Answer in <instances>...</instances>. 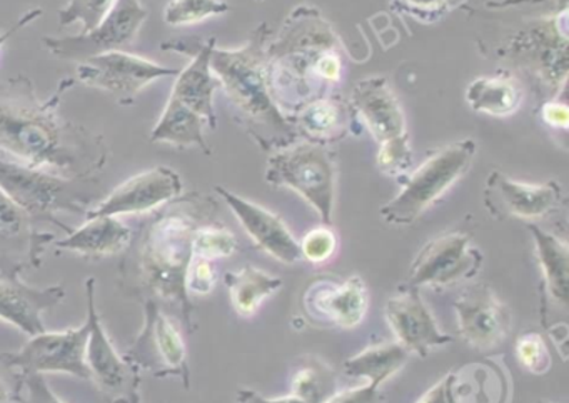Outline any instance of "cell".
<instances>
[{
  "label": "cell",
  "mask_w": 569,
  "mask_h": 403,
  "mask_svg": "<svg viewBox=\"0 0 569 403\" xmlns=\"http://www.w3.org/2000/svg\"><path fill=\"white\" fill-rule=\"evenodd\" d=\"M74 85V77L61 80L58 92L41 100L29 77L0 83V152L66 179L89 180L102 172L108 143L59 113L62 95Z\"/></svg>",
  "instance_id": "obj_1"
},
{
  "label": "cell",
  "mask_w": 569,
  "mask_h": 403,
  "mask_svg": "<svg viewBox=\"0 0 569 403\" xmlns=\"http://www.w3.org/2000/svg\"><path fill=\"white\" fill-rule=\"evenodd\" d=\"M271 29L259 23L251 39L239 49H218L211 53V69L224 90L234 119L266 152H274L298 140L292 120L286 119L272 95L269 82L268 46Z\"/></svg>",
  "instance_id": "obj_2"
},
{
  "label": "cell",
  "mask_w": 569,
  "mask_h": 403,
  "mask_svg": "<svg viewBox=\"0 0 569 403\" xmlns=\"http://www.w3.org/2000/svg\"><path fill=\"white\" fill-rule=\"evenodd\" d=\"M178 200V199H176ZM168 203L152 220L139 252V283L151 293L181 309L186 325H192V303L186 289V273L192 260V240L201 223L206 203L192 199Z\"/></svg>",
  "instance_id": "obj_3"
},
{
  "label": "cell",
  "mask_w": 569,
  "mask_h": 403,
  "mask_svg": "<svg viewBox=\"0 0 569 403\" xmlns=\"http://www.w3.org/2000/svg\"><path fill=\"white\" fill-rule=\"evenodd\" d=\"M331 26L315 7H298L286 20L274 42H269V82L281 107L301 109L321 99L326 85L316 72L319 59L336 50Z\"/></svg>",
  "instance_id": "obj_4"
},
{
  "label": "cell",
  "mask_w": 569,
  "mask_h": 403,
  "mask_svg": "<svg viewBox=\"0 0 569 403\" xmlns=\"http://www.w3.org/2000/svg\"><path fill=\"white\" fill-rule=\"evenodd\" d=\"M475 140L449 143L432 152L415 172L402 182L401 192L379 210L389 225H411L429 206L435 205L462 175L475 160Z\"/></svg>",
  "instance_id": "obj_5"
},
{
  "label": "cell",
  "mask_w": 569,
  "mask_h": 403,
  "mask_svg": "<svg viewBox=\"0 0 569 403\" xmlns=\"http://www.w3.org/2000/svg\"><path fill=\"white\" fill-rule=\"evenodd\" d=\"M82 182L86 180L66 179L0 152V190L34 222H51L71 232L69 226L59 222L58 213H86L89 195L82 193Z\"/></svg>",
  "instance_id": "obj_6"
},
{
  "label": "cell",
  "mask_w": 569,
  "mask_h": 403,
  "mask_svg": "<svg viewBox=\"0 0 569 403\" xmlns=\"http://www.w3.org/2000/svg\"><path fill=\"white\" fill-rule=\"evenodd\" d=\"M266 182L295 190L331 225L335 213L336 162L328 147L296 140L274 150L266 163Z\"/></svg>",
  "instance_id": "obj_7"
},
{
  "label": "cell",
  "mask_w": 569,
  "mask_h": 403,
  "mask_svg": "<svg viewBox=\"0 0 569 403\" xmlns=\"http://www.w3.org/2000/svg\"><path fill=\"white\" fill-rule=\"evenodd\" d=\"M351 107L379 143V170L391 177L408 172L412 163L408 127L401 103L388 79L368 77L359 80L352 89Z\"/></svg>",
  "instance_id": "obj_8"
},
{
  "label": "cell",
  "mask_w": 569,
  "mask_h": 403,
  "mask_svg": "<svg viewBox=\"0 0 569 403\" xmlns=\"http://www.w3.org/2000/svg\"><path fill=\"white\" fill-rule=\"evenodd\" d=\"M88 295L89 339L86 362L92 382L98 385L108 403H142L139 369L116 350L102 326L96 306V279L86 282Z\"/></svg>",
  "instance_id": "obj_9"
},
{
  "label": "cell",
  "mask_w": 569,
  "mask_h": 403,
  "mask_svg": "<svg viewBox=\"0 0 569 403\" xmlns=\"http://www.w3.org/2000/svg\"><path fill=\"white\" fill-rule=\"evenodd\" d=\"M124 356L132 365L148 370L158 379L178 376L189 389L188 346L158 300L146 299L144 325Z\"/></svg>",
  "instance_id": "obj_10"
},
{
  "label": "cell",
  "mask_w": 569,
  "mask_h": 403,
  "mask_svg": "<svg viewBox=\"0 0 569 403\" xmlns=\"http://www.w3.org/2000/svg\"><path fill=\"white\" fill-rule=\"evenodd\" d=\"M178 73V69L159 66L158 62L124 50H114L79 62L74 80L82 85L111 93L121 105H131L149 83Z\"/></svg>",
  "instance_id": "obj_11"
},
{
  "label": "cell",
  "mask_w": 569,
  "mask_h": 403,
  "mask_svg": "<svg viewBox=\"0 0 569 403\" xmlns=\"http://www.w3.org/2000/svg\"><path fill=\"white\" fill-rule=\"evenodd\" d=\"M148 17V7L141 0H118L109 16L91 32L71 37L48 36L44 37V46L58 59L79 63L131 46Z\"/></svg>",
  "instance_id": "obj_12"
},
{
  "label": "cell",
  "mask_w": 569,
  "mask_h": 403,
  "mask_svg": "<svg viewBox=\"0 0 569 403\" xmlns=\"http://www.w3.org/2000/svg\"><path fill=\"white\" fill-rule=\"evenodd\" d=\"M485 255L461 232L445 233L429 240L409 266L408 282L412 289L448 286L471 280L481 270Z\"/></svg>",
  "instance_id": "obj_13"
},
{
  "label": "cell",
  "mask_w": 569,
  "mask_h": 403,
  "mask_svg": "<svg viewBox=\"0 0 569 403\" xmlns=\"http://www.w3.org/2000/svg\"><path fill=\"white\" fill-rule=\"evenodd\" d=\"M88 339V323L79 329L44 332L32 336L19 352L4 353L0 359L24 373H69L76 379L91 380L86 362Z\"/></svg>",
  "instance_id": "obj_14"
},
{
  "label": "cell",
  "mask_w": 569,
  "mask_h": 403,
  "mask_svg": "<svg viewBox=\"0 0 569 403\" xmlns=\"http://www.w3.org/2000/svg\"><path fill=\"white\" fill-rule=\"evenodd\" d=\"M458 333L479 352L499 349L512 329V313L489 286L471 285L455 300Z\"/></svg>",
  "instance_id": "obj_15"
},
{
  "label": "cell",
  "mask_w": 569,
  "mask_h": 403,
  "mask_svg": "<svg viewBox=\"0 0 569 403\" xmlns=\"http://www.w3.org/2000/svg\"><path fill=\"white\" fill-rule=\"evenodd\" d=\"M54 233L41 232L34 220L0 190V272L8 280H21L24 270L41 266Z\"/></svg>",
  "instance_id": "obj_16"
},
{
  "label": "cell",
  "mask_w": 569,
  "mask_h": 403,
  "mask_svg": "<svg viewBox=\"0 0 569 403\" xmlns=\"http://www.w3.org/2000/svg\"><path fill=\"white\" fill-rule=\"evenodd\" d=\"M562 203L556 180L525 183L492 170L485 183V205L495 219L538 220L551 215Z\"/></svg>",
  "instance_id": "obj_17"
},
{
  "label": "cell",
  "mask_w": 569,
  "mask_h": 403,
  "mask_svg": "<svg viewBox=\"0 0 569 403\" xmlns=\"http://www.w3.org/2000/svg\"><path fill=\"white\" fill-rule=\"evenodd\" d=\"M302 306L319 325L355 329L368 312V286L359 275L346 280L318 276L305 290Z\"/></svg>",
  "instance_id": "obj_18"
},
{
  "label": "cell",
  "mask_w": 569,
  "mask_h": 403,
  "mask_svg": "<svg viewBox=\"0 0 569 403\" xmlns=\"http://www.w3.org/2000/svg\"><path fill=\"white\" fill-rule=\"evenodd\" d=\"M181 175L169 167H154L126 180L112 190L98 205L84 213L86 220L94 216H121L151 212L181 197Z\"/></svg>",
  "instance_id": "obj_19"
},
{
  "label": "cell",
  "mask_w": 569,
  "mask_h": 403,
  "mask_svg": "<svg viewBox=\"0 0 569 403\" xmlns=\"http://www.w3.org/2000/svg\"><path fill=\"white\" fill-rule=\"evenodd\" d=\"M385 315L398 343L421 359H426L432 349L452 342L451 336L439 330L435 316L419 295V289L399 286V292L386 302Z\"/></svg>",
  "instance_id": "obj_20"
},
{
  "label": "cell",
  "mask_w": 569,
  "mask_h": 403,
  "mask_svg": "<svg viewBox=\"0 0 569 403\" xmlns=\"http://www.w3.org/2000/svg\"><path fill=\"white\" fill-rule=\"evenodd\" d=\"M214 190L228 203L242 229L259 249L264 250L266 253L286 265H292L301 260L299 242L288 225L282 222L281 216L251 200L242 199L241 195L224 189V187L216 185Z\"/></svg>",
  "instance_id": "obj_21"
},
{
  "label": "cell",
  "mask_w": 569,
  "mask_h": 403,
  "mask_svg": "<svg viewBox=\"0 0 569 403\" xmlns=\"http://www.w3.org/2000/svg\"><path fill=\"white\" fill-rule=\"evenodd\" d=\"M66 299L62 285H26L21 280L0 279V320L18 326L26 335H41L46 332L42 313L56 309Z\"/></svg>",
  "instance_id": "obj_22"
},
{
  "label": "cell",
  "mask_w": 569,
  "mask_h": 403,
  "mask_svg": "<svg viewBox=\"0 0 569 403\" xmlns=\"http://www.w3.org/2000/svg\"><path fill=\"white\" fill-rule=\"evenodd\" d=\"M214 47L216 39L211 37L191 50L192 60L184 70H179L171 92V97L179 100L182 105L202 117L211 130L218 125L214 93L219 82L211 69V53Z\"/></svg>",
  "instance_id": "obj_23"
},
{
  "label": "cell",
  "mask_w": 569,
  "mask_h": 403,
  "mask_svg": "<svg viewBox=\"0 0 569 403\" xmlns=\"http://www.w3.org/2000/svg\"><path fill=\"white\" fill-rule=\"evenodd\" d=\"M528 230L535 239L536 256L541 269V310H545L549 303L566 310L569 292L568 243L535 223H529Z\"/></svg>",
  "instance_id": "obj_24"
},
{
  "label": "cell",
  "mask_w": 569,
  "mask_h": 403,
  "mask_svg": "<svg viewBox=\"0 0 569 403\" xmlns=\"http://www.w3.org/2000/svg\"><path fill=\"white\" fill-rule=\"evenodd\" d=\"M131 242V229L118 216H94L86 220L84 225L79 229L71 230L66 239L56 240L54 245L84 256L101 259L124 252Z\"/></svg>",
  "instance_id": "obj_25"
},
{
  "label": "cell",
  "mask_w": 569,
  "mask_h": 403,
  "mask_svg": "<svg viewBox=\"0 0 569 403\" xmlns=\"http://www.w3.org/2000/svg\"><path fill=\"white\" fill-rule=\"evenodd\" d=\"M352 115L355 110L348 112L338 100L321 97L305 103L292 123L302 139L328 147V143L339 142L348 135Z\"/></svg>",
  "instance_id": "obj_26"
},
{
  "label": "cell",
  "mask_w": 569,
  "mask_h": 403,
  "mask_svg": "<svg viewBox=\"0 0 569 403\" xmlns=\"http://www.w3.org/2000/svg\"><path fill=\"white\" fill-rule=\"evenodd\" d=\"M206 127L208 122L202 117L182 105L174 97H169L161 117L152 129L151 142L171 143L176 147H199L206 155H211L212 150L204 135Z\"/></svg>",
  "instance_id": "obj_27"
},
{
  "label": "cell",
  "mask_w": 569,
  "mask_h": 403,
  "mask_svg": "<svg viewBox=\"0 0 569 403\" xmlns=\"http://www.w3.org/2000/svg\"><path fill=\"white\" fill-rule=\"evenodd\" d=\"M449 395L451 403H505V376L488 363H469L451 372Z\"/></svg>",
  "instance_id": "obj_28"
},
{
  "label": "cell",
  "mask_w": 569,
  "mask_h": 403,
  "mask_svg": "<svg viewBox=\"0 0 569 403\" xmlns=\"http://www.w3.org/2000/svg\"><path fill=\"white\" fill-rule=\"evenodd\" d=\"M409 352L398 342L379 343L346 360L345 373L352 379H368V383L381 386L408 362Z\"/></svg>",
  "instance_id": "obj_29"
},
{
  "label": "cell",
  "mask_w": 569,
  "mask_h": 403,
  "mask_svg": "<svg viewBox=\"0 0 569 403\" xmlns=\"http://www.w3.org/2000/svg\"><path fill=\"white\" fill-rule=\"evenodd\" d=\"M224 282L232 306L242 316L254 315L256 310L268 296L282 289V280L279 276L252 265L226 273Z\"/></svg>",
  "instance_id": "obj_30"
},
{
  "label": "cell",
  "mask_w": 569,
  "mask_h": 403,
  "mask_svg": "<svg viewBox=\"0 0 569 403\" xmlns=\"http://www.w3.org/2000/svg\"><path fill=\"white\" fill-rule=\"evenodd\" d=\"M465 99L476 112L506 117L519 109L522 92L509 77H479L469 83Z\"/></svg>",
  "instance_id": "obj_31"
},
{
  "label": "cell",
  "mask_w": 569,
  "mask_h": 403,
  "mask_svg": "<svg viewBox=\"0 0 569 403\" xmlns=\"http://www.w3.org/2000/svg\"><path fill=\"white\" fill-rule=\"evenodd\" d=\"M291 392L305 403H326L338 393V379L321 360L305 359L292 373Z\"/></svg>",
  "instance_id": "obj_32"
},
{
  "label": "cell",
  "mask_w": 569,
  "mask_h": 403,
  "mask_svg": "<svg viewBox=\"0 0 569 403\" xmlns=\"http://www.w3.org/2000/svg\"><path fill=\"white\" fill-rule=\"evenodd\" d=\"M224 0H171L166 6L164 22L169 26H192L228 12Z\"/></svg>",
  "instance_id": "obj_33"
},
{
  "label": "cell",
  "mask_w": 569,
  "mask_h": 403,
  "mask_svg": "<svg viewBox=\"0 0 569 403\" xmlns=\"http://www.w3.org/2000/svg\"><path fill=\"white\" fill-rule=\"evenodd\" d=\"M238 250V239L231 230L219 225H201L192 240V255L199 259H226L234 255Z\"/></svg>",
  "instance_id": "obj_34"
},
{
  "label": "cell",
  "mask_w": 569,
  "mask_h": 403,
  "mask_svg": "<svg viewBox=\"0 0 569 403\" xmlns=\"http://www.w3.org/2000/svg\"><path fill=\"white\" fill-rule=\"evenodd\" d=\"M118 0H69L59 12V26L81 23L82 32H91L109 16Z\"/></svg>",
  "instance_id": "obj_35"
},
{
  "label": "cell",
  "mask_w": 569,
  "mask_h": 403,
  "mask_svg": "<svg viewBox=\"0 0 569 403\" xmlns=\"http://www.w3.org/2000/svg\"><path fill=\"white\" fill-rule=\"evenodd\" d=\"M516 356L532 375H545L551 369V353L539 333L526 332L516 340Z\"/></svg>",
  "instance_id": "obj_36"
},
{
  "label": "cell",
  "mask_w": 569,
  "mask_h": 403,
  "mask_svg": "<svg viewBox=\"0 0 569 403\" xmlns=\"http://www.w3.org/2000/svg\"><path fill=\"white\" fill-rule=\"evenodd\" d=\"M299 249H301V259L311 263H325L335 255L338 249V236L328 225L318 226L302 236Z\"/></svg>",
  "instance_id": "obj_37"
},
{
  "label": "cell",
  "mask_w": 569,
  "mask_h": 403,
  "mask_svg": "<svg viewBox=\"0 0 569 403\" xmlns=\"http://www.w3.org/2000/svg\"><path fill=\"white\" fill-rule=\"evenodd\" d=\"M452 0H391L398 12L421 23H436L451 10Z\"/></svg>",
  "instance_id": "obj_38"
},
{
  "label": "cell",
  "mask_w": 569,
  "mask_h": 403,
  "mask_svg": "<svg viewBox=\"0 0 569 403\" xmlns=\"http://www.w3.org/2000/svg\"><path fill=\"white\" fill-rule=\"evenodd\" d=\"M216 282H218V273H216L212 260L192 256L188 273H186V289H188V293L208 295V293L214 290Z\"/></svg>",
  "instance_id": "obj_39"
},
{
  "label": "cell",
  "mask_w": 569,
  "mask_h": 403,
  "mask_svg": "<svg viewBox=\"0 0 569 403\" xmlns=\"http://www.w3.org/2000/svg\"><path fill=\"white\" fill-rule=\"evenodd\" d=\"M24 382L28 386L29 403H66L52 392L41 373H24Z\"/></svg>",
  "instance_id": "obj_40"
},
{
  "label": "cell",
  "mask_w": 569,
  "mask_h": 403,
  "mask_svg": "<svg viewBox=\"0 0 569 403\" xmlns=\"http://www.w3.org/2000/svg\"><path fill=\"white\" fill-rule=\"evenodd\" d=\"M381 400L382 395L378 386L366 383V385L356 386V389H349L342 393H336L326 403H381Z\"/></svg>",
  "instance_id": "obj_41"
},
{
  "label": "cell",
  "mask_w": 569,
  "mask_h": 403,
  "mask_svg": "<svg viewBox=\"0 0 569 403\" xmlns=\"http://www.w3.org/2000/svg\"><path fill=\"white\" fill-rule=\"evenodd\" d=\"M542 119L555 127V129H568L569 112L568 107L559 102H548L541 110Z\"/></svg>",
  "instance_id": "obj_42"
},
{
  "label": "cell",
  "mask_w": 569,
  "mask_h": 403,
  "mask_svg": "<svg viewBox=\"0 0 569 403\" xmlns=\"http://www.w3.org/2000/svg\"><path fill=\"white\" fill-rule=\"evenodd\" d=\"M41 16L42 10L36 7V9H31L28 10V12L22 13V16L19 17L11 27H8V29L4 30V32H0V53H2V49H4L6 43H8L16 33L21 32L24 27H28L29 23L34 22V20L39 19Z\"/></svg>",
  "instance_id": "obj_43"
},
{
  "label": "cell",
  "mask_w": 569,
  "mask_h": 403,
  "mask_svg": "<svg viewBox=\"0 0 569 403\" xmlns=\"http://www.w3.org/2000/svg\"><path fill=\"white\" fill-rule=\"evenodd\" d=\"M449 382H451V373L442 376V379L439 380L436 385H432L416 403H451Z\"/></svg>",
  "instance_id": "obj_44"
},
{
  "label": "cell",
  "mask_w": 569,
  "mask_h": 403,
  "mask_svg": "<svg viewBox=\"0 0 569 403\" xmlns=\"http://www.w3.org/2000/svg\"><path fill=\"white\" fill-rule=\"evenodd\" d=\"M238 403H305L302 400L296 399L295 395L282 396V399H266L259 395L254 390L241 389L236 396Z\"/></svg>",
  "instance_id": "obj_45"
},
{
  "label": "cell",
  "mask_w": 569,
  "mask_h": 403,
  "mask_svg": "<svg viewBox=\"0 0 569 403\" xmlns=\"http://www.w3.org/2000/svg\"><path fill=\"white\" fill-rule=\"evenodd\" d=\"M21 400L16 399L12 390L9 389L8 383L0 376V403H19Z\"/></svg>",
  "instance_id": "obj_46"
},
{
  "label": "cell",
  "mask_w": 569,
  "mask_h": 403,
  "mask_svg": "<svg viewBox=\"0 0 569 403\" xmlns=\"http://www.w3.org/2000/svg\"><path fill=\"white\" fill-rule=\"evenodd\" d=\"M559 2V6H566V2H568V0H558Z\"/></svg>",
  "instance_id": "obj_47"
},
{
  "label": "cell",
  "mask_w": 569,
  "mask_h": 403,
  "mask_svg": "<svg viewBox=\"0 0 569 403\" xmlns=\"http://www.w3.org/2000/svg\"><path fill=\"white\" fill-rule=\"evenodd\" d=\"M535 403H551V402H548V400H538V402H535Z\"/></svg>",
  "instance_id": "obj_48"
},
{
  "label": "cell",
  "mask_w": 569,
  "mask_h": 403,
  "mask_svg": "<svg viewBox=\"0 0 569 403\" xmlns=\"http://www.w3.org/2000/svg\"><path fill=\"white\" fill-rule=\"evenodd\" d=\"M19 403H22V402H19Z\"/></svg>",
  "instance_id": "obj_49"
}]
</instances>
